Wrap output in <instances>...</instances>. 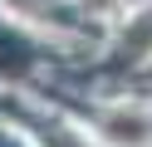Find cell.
<instances>
[{"mask_svg": "<svg viewBox=\"0 0 152 147\" xmlns=\"http://www.w3.org/2000/svg\"><path fill=\"white\" fill-rule=\"evenodd\" d=\"M103 132L118 147H147L152 142V113L147 108H113L103 118Z\"/></svg>", "mask_w": 152, "mask_h": 147, "instance_id": "6da1fadb", "label": "cell"}]
</instances>
